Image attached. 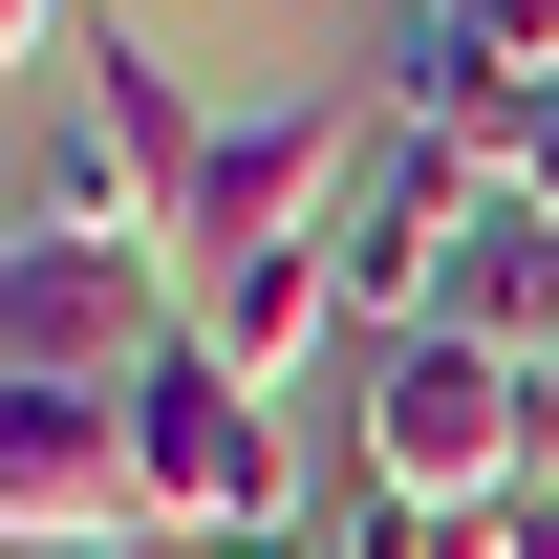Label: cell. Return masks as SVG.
<instances>
[{
	"label": "cell",
	"instance_id": "6da1fadb",
	"mask_svg": "<svg viewBox=\"0 0 559 559\" xmlns=\"http://www.w3.org/2000/svg\"><path fill=\"white\" fill-rule=\"evenodd\" d=\"M194 173H215V108L173 86V44L151 22H86L66 86L22 108V194H0V237H194Z\"/></svg>",
	"mask_w": 559,
	"mask_h": 559
},
{
	"label": "cell",
	"instance_id": "7a4b0ae2",
	"mask_svg": "<svg viewBox=\"0 0 559 559\" xmlns=\"http://www.w3.org/2000/svg\"><path fill=\"white\" fill-rule=\"evenodd\" d=\"M345 474L430 495V516H516V495H538V366H516V345H452V323L345 345Z\"/></svg>",
	"mask_w": 559,
	"mask_h": 559
},
{
	"label": "cell",
	"instance_id": "3957f363",
	"mask_svg": "<svg viewBox=\"0 0 559 559\" xmlns=\"http://www.w3.org/2000/svg\"><path fill=\"white\" fill-rule=\"evenodd\" d=\"M194 345V280L151 237H0V388H151Z\"/></svg>",
	"mask_w": 559,
	"mask_h": 559
},
{
	"label": "cell",
	"instance_id": "277c9868",
	"mask_svg": "<svg viewBox=\"0 0 559 559\" xmlns=\"http://www.w3.org/2000/svg\"><path fill=\"white\" fill-rule=\"evenodd\" d=\"M130 495H151V538H173V559L301 516V474H280V388H237L215 345H173V366L130 388Z\"/></svg>",
	"mask_w": 559,
	"mask_h": 559
},
{
	"label": "cell",
	"instance_id": "5b68a950",
	"mask_svg": "<svg viewBox=\"0 0 559 559\" xmlns=\"http://www.w3.org/2000/svg\"><path fill=\"white\" fill-rule=\"evenodd\" d=\"M345 173H366V86H280V108H215V173H194V259H259V237H345Z\"/></svg>",
	"mask_w": 559,
	"mask_h": 559
},
{
	"label": "cell",
	"instance_id": "8992f818",
	"mask_svg": "<svg viewBox=\"0 0 559 559\" xmlns=\"http://www.w3.org/2000/svg\"><path fill=\"white\" fill-rule=\"evenodd\" d=\"M0 516H22V559L151 538V495H130V388H0Z\"/></svg>",
	"mask_w": 559,
	"mask_h": 559
},
{
	"label": "cell",
	"instance_id": "52a82bcc",
	"mask_svg": "<svg viewBox=\"0 0 559 559\" xmlns=\"http://www.w3.org/2000/svg\"><path fill=\"white\" fill-rule=\"evenodd\" d=\"M194 345L237 388H301V366H345V237H259V259H194Z\"/></svg>",
	"mask_w": 559,
	"mask_h": 559
},
{
	"label": "cell",
	"instance_id": "ba28073f",
	"mask_svg": "<svg viewBox=\"0 0 559 559\" xmlns=\"http://www.w3.org/2000/svg\"><path fill=\"white\" fill-rule=\"evenodd\" d=\"M323 559H516V516H430V495L345 474V495H323Z\"/></svg>",
	"mask_w": 559,
	"mask_h": 559
},
{
	"label": "cell",
	"instance_id": "9c48e42d",
	"mask_svg": "<svg viewBox=\"0 0 559 559\" xmlns=\"http://www.w3.org/2000/svg\"><path fill=\"white\" fill-rule=\"evenodd\" d=\"M474 22H495V44H516L538 86H559V0H474Z\"/></svg>",
	"mask_w": 559,
	"mask_h": 559
},
{
	"label": "cell",
	"instance_id": "30bf717a",
	"mask_svg": "<svg viewBox=\"0 0 559 559\" xmlns=\"http://www.w3.org/2000/svg\"><path fill=\"white\" fill-rule=\"evenodd\" d=\"M194 559H323V516H259V538H194Z\"/></svg>",
	"mask_w": 559,
	"mask_h": 559
},
{
	"label": "cell",
	"instance_id": "8fae6325",
	"mask_svg": "<svg viewBox=\"0 0 559 559\" xmlns=\"http://www.w3.org/2000/svg\"><path fill=\"white\" fill-rule=\"evenodd\" d=\"M516 559H559V452H538V495H516Z\"/></svg>",
	"mask_w": 559,
	"mask_h": 559
},
{
	"label": "cell",
	"instance_id": "7c38bea8",
	"mask_svg": "<svg viewBox=\"0 0 559 559\" xmlns=\"http://www.w3.org/2000/svg\"><path fill=\"white\" fill-rule=\"evenodd\" d=\"M66 559H173V538H66Z\"/></svg>",
	"mask_w": 559,
	"mask_h": 559
}]
</instances>
